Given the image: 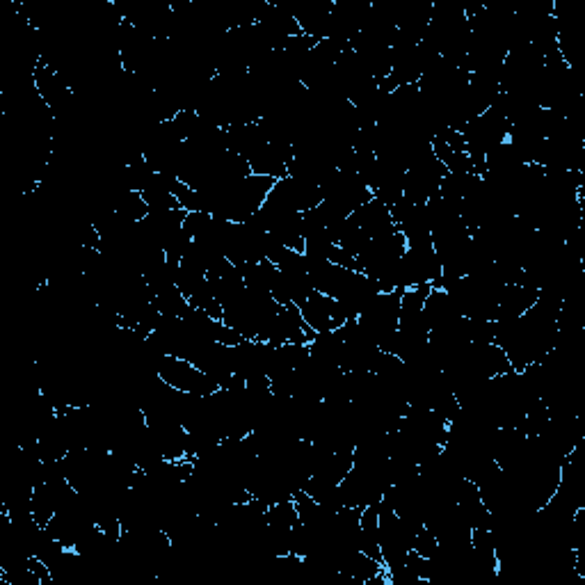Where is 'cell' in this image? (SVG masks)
Returning a JSON list of instances; mask_svg holds the SVG:
<instances>
[{"label": "cell", "instance_id": "cell-6", "mask_svg": "<svg viewBox=\"0 0 585 585\" xmlns=\"http://www.w3.org/2000/svg\"><path fill=\"white\" fill-rule=\"evenodd\" d=\"M423 318H426L428 332L442 330L446 325H453L455 320H460V311L455 307L453 300L442 291V288H432L426 307H423Z\"/></svg>", "mask_w": 585, "mask_h": 585}, {"label": "cell", "instance_id": "cell-4", "mask_svg": "<svg viewBox=\"0 0 585 585\" xmlns=\"http://www.w3.org/2000/svg\"><path fill=\"white\" fill-rule=\"evenodd\" d=\"M352 218H355L357 227L364 231L368 240H378L398 231L394 218H391V208L378 197H373L371 202L359 206L357 211L352 213Z\"/></svg>", "mask_w": 585, "mask_h": 585}, {"label": "cell", "instance_id": "cell-5", "mask_svg": "<svg viewBox=\"0 0 585 585\" xmlns=\"http://www.w3.org/2000/svg\"><path fill=\"white\" fill-rule=\"evenodd\" d=\"M540 298V291L533 286L526 284H506L499 293V314L496 320H508V318H519L524 316L528 309L533 307Z\"/></svg>", "mask_w": 585, "mask_h": 585}, {"label": "cell", "instance_id": "cell-2", "mask_svg": "<svg viewBox=\"0 0 585 585\" xmlns=\"http://www.w3.org/2000/svg\"><path fill=\"white\" fill-rule=\"evenodd\" d=\"M442 259H439L432 243L407 247V252L400 259V277H403V288L432 284L435 286L442 277Z\"/></svg>", "mask_w": 585, "mask_h": 585}, {"label": "cell", "instance_id": "cell-7", "mask_svg": "<svg viewBox=\"0 0 585 585\" xmlns=\"http://www.w3.org/2000/svg\"><path fill=\"white\" fill-rule=\"evenodd\" d=\"M115 213L126 222L138 224L149 215V206H147V202H144L142 192L131 190V192H126L122 199H117Z\"/></svg>", "mask_w": 585, "mask_h": 585}, {"label": "cell", "instance_id": "cell-3", "mask_svg": "<svg viewBox=\"0 0 585 585\" xmlns=\"http://www.w3.org/2000/svg\"><path fill=\"white\" fill-rule=\"evenodd\" d=\"M300 311H302L304 323H307L316 334L334 332V330H339L341 325H346L348 320H352L348 316L346 307H343L339 300L327 298V295L316 293V291L300 304Z\"/></svg>", "mask_w": 585, "mask_h": 585}, {"label": "cell", "instance_id": "cell-1", "mask_svg": "<svg viewBox=\"0 0 585 585\" xmlns=\"http://www.w3.org/2000/svg\"><path fill=\"white\" fill-rule=\"evenodd\" d=\"M158 375L165 380V384H170L176 391H183V394L211 396L220 389L206 373H202L195 364H190L188 359L181 357L167 355L158 366Z\"/></svg>", "mask_w": 585, "mask_h": 585}]
</instances>
